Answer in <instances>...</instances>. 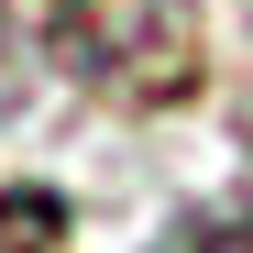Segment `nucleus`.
Segmentation results:
<instances>
[{"instance_id":"obj_3","label":"nucleus","mask_w":253,"mask_h":253,"mask_svg":"<svg viewBox=\"0 0 253 253\" xmlns=\"http://www.w3.org/2000/svg\"><path fill=\"white\" fill-rule=\"evenodd\" d=\"M0 253H55V198H0Z\"/></svg>"},{"instance_id":"obj_2","label":"nucleus","mask_w":253,"mask_h":253,"mask_svg":"<svg viewBox=\"0 0 253 253\" xmlns=\"http://www.w3.org/2000/svg\"><path fill=\"white\" fill-rule=\"evenodd\" d=\"M22 99H33V44H22V22L0 11V132L22 121Z\"/></svg>"},{"instance_id":"obj_1","label":"nucleus","mask_w":253,"mask_h":253,"mask_svg":"<svg viewBox=\"0 0 253 253\" xmlns=\"http://www.w3.org/2000/svg\"><path fill=\"white\" fill-rule=\"evenodd\" d=\"M165 253H253V198H220V209H187Z\"/></svg>"}]
</instances>
